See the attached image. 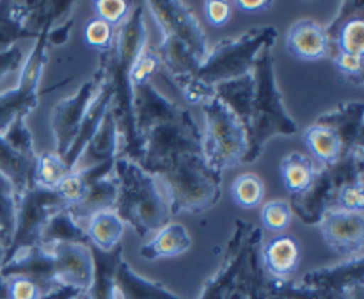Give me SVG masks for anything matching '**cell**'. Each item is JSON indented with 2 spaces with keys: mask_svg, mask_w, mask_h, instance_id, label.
<instances>
[{
  "mask_svg": "<svg viewBox=\"0 0 364 299\" xmlns=\"http://www.w3.org/2000/svg\"><path fill=\"white\" fill-rule=\"evenodd\" d=\"M114 285L121 299H183L159 281H151L135 273L124 260L116 267Z\"/></svg>",
  "mask_w": 364,
  "mask_h": 299,
  "instance_id": "22",
  "label": "cell"
},
{
  "mask_svg": "<svg viewBox=\"0 0 364 299\" xmlns=\"http://www.w3.org/2000/svg\"><path fill=\"white\" fill-rule=\"evenodd\" d=\"M173 82L180 88L183 98L188 100L191 103H199V105H203V103L215 98V89H213L212 85L205 84L203 80H199V78L194 77V75L176 78V80Z\"/></svg>",
  "mask_w": 364,
  "mask_h": 299,
  "instance_id": "40",
  "label": "cell"
},
{
  "mask_svg": "<svg viewBox=\"0 0 364 299\" xmlns=\"http://www.w3.org/2000/svg\"><path fill=\"white\" fill-rule=\"evenodd\" d=\"M274 43L265 45L256 56L252 66L255 77V96L251 105L249 123V153L245 164H252L262 157L267 142L277 135H295L299 125L288 114L283 95L276 80V68L272 56Z\"/></svg>",
  "mask_w": 364,
  "mask_h": 299,
  "instance_id": "5",
  "label": "cell"
},
{
  "mask_svg": "<svg viewBox=\"0 0 364 299\" xmlns=\"http://www.w3.org/2000/svg\"><path fill=\"white\" fill-rule=\"evenodd\" d=\"M183 107L174 100L167 98L151 80L139 84L134 88V114L135 127H137L139 139L160 121L173 120L183 112ZM142 142V141H141Z\"/></svg>",
  "mask_w": 364,
  "mask_h": 299,
  "instance_id": "16",
  "label": "cell"
},
{
  "mask_svg": "<svg viewBox=\"0 0 364 299\" xmlns=\"http://www.w3.org/2000/svg\"><path fill=\"white\" fill-rule=\"evenodd\" d=\"M291 217H294V212H291L290 201L287 199H272L265 203L259 212L262 224L270 231H284L291 223Z\"/></svg>",
  "mask_w": 364,
  "mask_h": 299,
  "instance_id": "37",
  "label": "cell"
},
{
  "mask_svg": "<svg viewBox=\"0 0 364 299\" xmlns=\"http://www.w3.org/2000/svg\"><path fill=\"white\" fill-rule=\"evenodd\" d=\"M102 78L103 68L98 64L95 75L89 80H85L77 91L60 100L52 109L50 127H52L53 141H55V150L53 152L59 157H63V159L68 153V150L71 148V145H73L75 137H77L78 128H80L82 120L85 116V110H87L92 98H95Z\"/></svg>",
  "mask_w": 364,
  "mask_h": 299,
  "instance_id": "12",
  "label": "cell"
},
{
  "mask_svg": "<svg viewBox=\"0 0 364 299\" xmlns=\"http://www.w3.org/2000/svg\"><path fill=\"white\" fill-rule=\"evenodd\" d=\"M166 187L171 217L176 214H203L223 196V174L210 169L203 150H183L149 169Z\"/></svg>",
  "mask_w": 364,
  "mask_h": 299,
  "instance_id": "4",
  "label": "cell"
},
{
  "mask_svg": "<svg viewBox=\"0 0 364 299\" xmlns=\"http://www.w3.org/2000/svg\"><path fill=\"white\" fill-rule=\"evenodd\" d=\"M231 196L238 206L245 210H252L262 205L265 198V184L255 173H244L237 177L231 185Z\"/></svg>",
  "mask_w": 364,
  "mask_h": 299,
  "instance_id": "33",
  "label": "cell"
},
{
  "mask_svg": "<svg viewBox=\"0 0 364 299\" xmlns=\"http://www.w3.org/2000/svg\"><path fill=\"white\" fill-rule=\"evenodd\" d=\"M215 89V96L223 100L231 110L238 116V120L244 123L249 134V123H251V105L252 96H255V77L251 73L244 75V77L233 78V80L220 82V84L213 85Z\"/></svg>",
  "mask_w": 364,
  "mask_h": 299,
  "instance_id": "28",
  "label": "cell"
},
{
  "mask_svg": "<svg viewBox=\"0 0 364 299\" xmlns=\"http://www.w3.org/2000/svg\"><path fill=\"white\" fill-rule=\"evenodd\" d=\"M100 66H102V64H100ZM112 100H114V89L112 85H110V82L107 80L105 68H103V78L102 82H100L98 91H96L92 102L89 103L87 110H85V116L84 120H82L80 128H78V134L77 137H75L73 145H71V148L68 150V153L63 159L70 171L71 167L75 166V162L78 160V157H80L82 150H84V146L87 145L89 139H91L92 135H95V132L98 130L100 123H102V120L105 117L107 110H109L110 105H112Z\"/></svg>",
  "mask_w": 364,
  "mask_h": 299,
  "instance_id": "19",
  "label": "cell"
},
{
  "mask_svg": "<svg viewBox=\"0 0 364 299\" xmlns=\"http://www.w3.org/2000/svg\"><path fill=\"white\" fill-rule=\"evenodd\" d=\"M92 281L87 288L89 299H116V285H114V273L119 262L123 260V244L105 253L92 248Z\"/></svg>",
  "mask_w": 364,
  "mask_h": 299,
  "instance_id": "25",
  "label": "cell"
},
{
  "mask_svg": "<svg viewBox=\"0 0 364 299\" xmlns=\"http://www.w3.org/2000/svg\"><path fill=\"white\" fill-rule=\"evenodd\" d=\"M16 221V191L4 174H0V244L7 249Z\"/></svg>",
  "mask_w": 364,
  "mask_h": 299,
  "instance_id": "35",
  "label": "cell"
},
{
  "mask_svg": "<svg viewBox=\"0 0 364 299\" xmlns=\"http://www.w3.org/2000/svg\"><path fill=\"white\" fill-rule=\"evenodd\" d=\"M142 159L139 160L146 171L162 160L183 150H203L201 128L187 109L173 120L153 125L142 135Z\"/></svg>",
  "mask_w": 364,
  "mask_h": 299,
  "instance_id": "11",
  "label": "cell"
},
{
  "mask_svg": "<svg viewBox=\"0 0 364 299\" xmlns=\"http://www.w3.org/2000/svg\"><path fill=\"white\" fill-rule=\"evenodd\" d=\"M127 224L117 216L116 209L100 210L92 214L84 224L85 235H87V246L100 249V251H112L121 244Z\"/></svg>",
  "mask_w": 364,
  "mask_h": 299,
  "instance_id": "26",
  "label": "cell"
},
{
  "mask_svg": "<svg viewBox=\"0 0 364 299\" xmlns=\"http://www.w3.org/2000/svg\"><path fill=\"white\" fill-rule=\"evenodd\" d=\"M85 189H87V184H85L84 174H82L80 171H70V173L55 185L53 191L59 194V198L63 199L64 205L73 206L80 201Z\"/></svg>",
  "mask_w": 364,
  "mask_h": 299,
  "instance_id": "39",
  "label": "cell"
},
{
  "mask_svg": "<svg viewBox=\"0 0 364 299\" xmlns=\"http://www.w3.org/2000/svg\"><path fill=\"white\" fill-rule=\"evenodd\" d=\"M262 228L237 219L220 269L203 287L199 299H265Z\"/></svg>",
  "mask_w": 364,
  "mask_h": 299,
  "instance_id": "2",
  "label": "cell"
},
{
  "mask_svg": "<svg viewBox=\"0 0 364 299\" xmlns=\"http://www.w3.org/2000/svg\"><path fill=\"white\" fill-rule=\"evenodd\" d=\"M192 248V237L187 228L181 223H169L160 228L151 238L144 242L139 249L141 256L146 260L171 258L187 253Z\"/></svg>",
  "mask_w": 364,
  "mask_h": 299,
  "instance_id": "23",
  "label": "cell"
},
{
  "mask_svg": "<svg viewBox=\"0 0 364 299\" xmlns=\"http://www.w3.org/2000/svg\"><path fill=\"white\" fill-rule=\"evenodd\" d=\"M121 152V137L119 128H117L116 116H114L112 105L107 110L105 117L100 123L98 130L95 132L87 145L82 150L80 157L71 167V171H84L89 167L100 166L105 162H114L119 157Z\"/></svg>",
  "mask_w": 364,
  "mask_h": 299,
  "instance_id": "17",
  "label": "cell"
},
{
  "mask_svg": "<svg viewBox=\"0 0 364 299\" xmlns=\"http://www.w3.org/2000/svg\"><path fill=\"white\" fill-rule=\"evenodd\" d=\"M276 39L277 31L274 27H256L238 38L220 39L210 48L208 56L198 68L194 77L212 88L220 82L244 77L252 71L259 50L265 45L276 43Z\"/></svg>",
  "mask_w": 364,
  "mask_h": 299,
  "instance_id": "7",
  "label": "cell"
},
{
  "mask_svg": "<svg viewBox=\"0 0 364 299\" xmlns=\"http://www.w3.org/2000/svg\"><path fill=\"white\" fill-rule=\"evenodd\" d=\"M116 203L117 180L112 173L109 174V177H103L91 182V184L87 185V189H85L80 201L73 206H68V210H70L71 216L75 217V221L84 226L85 221H87L92 214L100 212V210L116 209Z\"/></svg>",
  "mask_w": 364,
  "mask_h": 299,
  "instance_id": "24",
  "label": "cell"
},
{
  "mask_svg": "<svg viewBox=\"0 0 364 299\" xmlns=\"http://www.w3.org/2000/svg\"><path fill=\"white\" fill-rule=\"evenodd\" d=\"M59 242H73V244H89L87 235H85L84 226L75 221L68 209L59 210L52 219L43 228L41 237H39V246L50 248L52 244Z\"/></svg>",
  "mask_w": 364,
  "mask_h": 299,
  "instance_id": "32",
  "label": "cell"
},
{
  "mask_svg": "<svg viewBox=\"0 0 364 299\" xmlns=\"http://www.w3.org/2000/svg\"><path fill=\"white\" fill-rule=\"evenodd\" d=\"M334 64L347 82L355 85L363 84V57L348 56V53H334Z\"/></svg>",
  "mask_w": 364,
  "mask_h": 299,
  "instance_id": "44",
  "label": "cell"
},
{
  "mask_svg": "<svg viewBox=\"0 0 364 299\" xmlns=\"http://www.w3.org/2000/svg\"><path fill=\"white\" fill-rule=\"evenodd\" d=\"M201 107L205 114L201 146L206 166L223 174L230 167L245 164V157L249 153V134L237 114L217 96Z\"/></svg>",
  "mask_w": 364,
  "mask_h": 299,
  "instance_id": "6",
  "label": "cell"
},
{
  "mask_svg": "<svg viewBox=\"0 0 364 299\" xmlns=\"http://www.w3.org/2000/svg\"><path fill=\"white\" fill-rule=\"evenodd\" d=\"M326 244L343 258L363 255L364 249V216L361 212H347L331 209L318 223Z\"/></svg>",
  "mask_w": 364,
  "mask_h": 299,
  "instance_id": "14",
  "label": "cell"
},
{
  "mask_svg": "<svg viewBox=\"0 0 364 299\" xmlns=\"http://www.w3.org/2000/svg\"><path fill=\"white\" fill-rule=\"evenodd\" d=\"M7 280V298L9 299H43L38 285L27 278H6Z\"/></svg>",
  "mask_w": 364,
  "mask_h": 299,
  "instance_id": "45",
  "label": "cell"
},
{
  "mask_svg": "<svg viewBox=\"0 0 364 299\" xmlns=\"http://www.w3.org/2000/svg\"><path fill=\"white\" fill-rule=\"evenodd\" d=\"M304 141L313 155L318 159L320 166L327 167L336 164L343 155H347L343 150L340 135L327 125L313 123L304 130Z\"/></svg>",
  "mask_w": 364,
  "mask_h": 299,
  "instance_id": "30",
  "label": "cell"
},
{
  "mask_svg": "<svg viewBox=\"0 0 364 299\" xmlns=\"http://www.w3.org/2000/svg\"><path fill=\"white\" fill-rule=\"evenodd\" d=\"M148 41L144 4H132L130 13L114 32L112 45L105 52H100V64L105 68L107 80L114 89L112 110L116 116L121 137V157L142 159V142L139 139L134 114V88L130 73L139 52Z\"/></svg>",
  "mask_w": 364,
  "mask_h": 299,
  "instance_id": "1",
  "label": "cell"
},
{
  "mask_svg": "<svg viewBox=\"0 0 364 299\" xmlns=\"http://www.w3.org/2000/svg\"><path fill=\"white\" fill-rule=\"evenodd\" d=\"M55 23H46L41 28L38 38L34 39L31 52L25 57L23 64L20 68V78L18 84L13 89L0 93V134L6 132V128L13 123L16 117H27L36 107L39 105V98L46 93L55 91L59 85L68 84V80H63L60 84L52 85L48 89H39V82H41L43 70H45L46 63H48V41H46V34L48 28Z\"/></svg>",
  "mask_w": 364,
  "mask_h": 299,
  "instance_id": "9",
  "label": "cell"
},
{
  "mask_svg": "<svg viewBox=\"0 0 364 299\" xmlns=\"http://www.w3.org/2000/svg\"><path fill=\"white\" fill-rule=\"evenodd\" d=\"M28 2H7L0 0V53L7 52L18 41L36 39L39 34L27 28Z\"/></svg>",
  "mask_w": 364,
  "mask_h": 299,
  "instance_id": "27",
  "label": "cell"
},
{
  "mask_svg": "<svg viewBox=\"0 0 364 299\" xmlns=\"http://www.w3.org/2000/svg\"><path fill=\"white\" fill-rule=\"evenodd\" d=\"M84 39L91 48L105 52L110 48L114 39V27L100 18H91L84 27Z\"/></svg>",
  "mask_w": 364,
  "mask_h": 299,
  "instance_id": "41",
  "label": "cell"
},
{
  "mask_svg": "<svg viewBox=\"0 0 364 299\" xmlns=\"http://www.w3.org/2000/svg\"><path fill=\"white\" fill-rule=\"evenodd\" d=\"M363 255L347 258L338 266L322 267L304 274L299 283L311 290L338 292V294H352L364 288V266Z\"/></svg>",
  "mask_w": 364,
  "mask_h": 299,
  "instance_id": "15",
  "label": "cell"
},
{
  "mask_svg": "<svg viewBox=\"0 0 364 299\" xmlns=\"http://www.w3.org/2000/svg\"><path fill=\"white\" fill-rule=\"evenodd\" d=\"M34 160L20 155L0 134V174L11 182L16 196L27 189L34 187Z\"/></svg>",
  "mask_w": 364,
  "mask_h": 299,
  "instance_id": "29",
  "label": "cell"
},
{
  "mask_svg": "<svg viewBox=\"0 0 364 299\" xmlns=\"http://www.w3.org/2000/svg\"><path fill=\"white\" fill-rule=\"evenodd\" d=\"M0 246H2V244H0Z\"/></svg>",
  "mask_w": 364,
  "mask_h": 299,
  "instance_id": "50",
  "label": "cell"
},
{
  "mask_svg": "<svg viewBox=\"0 0 364 299\" xmlns=\"http://www.w3.org/2000/svg\"><path fill=\"white\" fill-rule=\"evenodd\" d=\"M68 209L53 189L34 185L16 196V221L9 246L4 255V262L21 249L39 244L43 228L59 210Z\"/></svg>",
  "mask_w": 364,
  "mask_h": 299,
  "instance_id": "10",
  "label": "cell"
},
{
  "mask_svg": "<svg viewBox=\"0 0 364 299\" xmlns=\"http://www.w3.org/2000/svg\"><path fill=\"white\" fill-rule=\"evenodd\" d=\"M146 11H149L153 20L159 25L160 32H169L185 43L199 61L206 59L210 52L208 36L199 23L194 9L187 2L178 0H164V2H146Z\"/></svg>",
  "mask_w": 364,
  "mask_h": 299,
  "instance_id": "13",
  "label": "cell"
},
{
  "mask_svg": "<svg viewBox=\"0 0 364 299\" xmlns=\"http://www.w3.org/2000/svg\"><path fill=\"white\" fill-rule=\"evenodd\" d=\"M363 116H364V103L361 100H350L334 107L329 112H323L316 120V123L327 125L340 135L343 142L345 153L363 150Z\"/></svg>",
  "mask_w": 364,
  "mask_h": 299,
  "instance_id": "18",
  "label": "cell"
},
{
  "mask_svg": "<svg viewBox=\"0 0 364 299\" xmlns=\"http://www.w3.org/2000/svg\"><path fill=\"white\" fill-rule=\"evenodd\" d=\"M205 14L208 18L210 25L213 27H223L230 21L233 14V4L220 2V0H210L205 4Z\"/></svg>",
  "mask_w": 364,
  "mask_h": 299,
  "instance_id": "46",
  "label": "cell"
},
{
  "mask_svg": "<svg viewBox=\"0 0 364 299\" xmlns=\"http://www.w3.org/2000/svg\"><path fill=\"white\" fill-rule=\"evenodd\" d=\"M114 177L117 180V216L142 241H148L171 221L166 187L155 174L128 157H117Z\"/></svg>",
  "mask_w": 364,
  "mask_h": 299,
  "instance_id": "3",
  "label": "cell"
},
{
  "mask_svg": "<svg viewBox=\"0 0 364 299\" xmlns=\"http://www.w3.org/2000/svg\"><path fill=\"white\" fill-rule=\"evenodd\" d=\"M279 171L284 187H287V191L294 198V196H301L302 192L308 191L313 178H315L316 166L304 153L291 152L283 157Z\"/></svg>",
  "mask_w": 364,
  "mask_h": 299,
  "instance_id": "31",
  "label": "cell"
},
{
  "mask_svg": "<svg viewBox=\"0 0 364 299\" xmlns=\"http://www.w3.org/2000/svg\"><path fill=\"white\" fill-rule=\"evenodd\" d=\"M336 209L347 212H361L364 210V185L363 180L348 182L341 185L336 196Z\"/></svg>",
  "mask_w": 364,
  "mask_h": 299,
  "instance_id": "42",
  "label": "cell"
},
{
  "mask_svg": "<svg viewBox=\"0 0 364 299\" xmlns=\"http://www.w3.org/2000/svg\"><path fill=\"white\" fill-rule=\"evenodd\" d=\"M73 16H70L68 20H63L59 25H52L48 28V34H46V41L48 46H60L70 39L71 28H73Z\"/></svg>",
  "mask_w": 364,
  "mask_h": 299,
  "instance_id": "48",
  "label": "cell"
},
{
  "mask_svg": "<svg viewBox=\"0 0 364 299\" xmlns=\"http://www.w3.org/2000/svg\"><path fill=\"white\" fill-rule=\"evenodd\" d=\"M302 251L297 238L290 235H279L262 246V266L274 280H290L299 269Z\"/></svg>",
  "mask_w": 364,
  "mask_h": 299,
  "instance_id": "21",
  "label": "cell"
},
{
  "mask_svg": "<svg viewBox=\"0 0 364 299\" xmlns=\"http://www.w3.org/2000/svg\"><path fill=\"white\" fill-rule=\"evenodd\" d=\"M287 50L302 61H320L333 57L323 27L311 18L295 21L287 34Z\"/></svg>",
  "mask_w": 364,
  "mask_h": 299,
  "instance_id": "20",
  "label": "cell"
},
{
  "mask_svg": "<svg viewBox=\"0 0 364 299\" xmlns=\"http://www.w3.org/2000/svg\"><path fill=\"white\" fill-rule=\"evenodd\" d=\"M274 4L267 2V0H255V2H249V0H238V2L233 4V7L237 9L245 11V13H259V11L270 9Z\"/></svg>",
  "mask_w": 364,
  "mask_h": 299,
  "instance_id": "49",
  "label": "cell"
},
{
  "mask_svg": "<svg viewBox=\"0 0 364 299\" xmlns=\"http://www.w3.org/2000/svg\"><path fill=\"white\" fill-rule=\"evenodd\" d=\"M4 139L16 150L20 155L27 157L28 160L38 159V152H36L34 146V137H32V132L28 130L27 117H16L9 127L4 132Z\"/></svg>",
  "mask_w": 364,
  "mask_h": 299,
  "instance_id": "36",
  "label": "cell"
},
{
  "mask_svg": "<svg viewBox=\"0 0 364 299\" xmlns=\"http://www.w3.org/2000/svg\"><path fill=\"white\" fill-rule=\"evenodd\" d=\"M92 7H95L96 14H98L96 18L109 23L110 27H116V25L119 27L124 18H127V14L130 13L132 4L124 2V0L123 2L121 0H96Z\"/></svg>",
  "mask_w": 364,
  "mask_h": 299,
  "instance_id": "43",
  "label": "cell"
},
{
  "mask_svg": "<svg viewBox=\"0 0 364 299\" xmlns=\"http://www.w3.org/2000/svg\"><path fill=\"white\" fill-rule=\"evenodd\" d=\"M70 169L64 164L63 157L55 152H45L38 155L34 167V184L45 189H55V185L63 180Z\"/></svg>",
  "mask_w": 364,
  "mask_h": 299,
  "instance_id": "34",
  "label": "cell"
},
{
  "mask_svg": "<svg viewBox=\"0 0 364 299\" xmlns=\"http://www.w3.org/2000/svg\"><path fill=\"white\" fill-rule=\"evenodd\" d=\"M363 169L364 150L347 153L333 166L316 167L315 178L308 191L291 198V212L304 224L318 226L322 217L331 209H336V196L341 185L363 180Z\"/></svg>",
  "mask_w": 364,
  "mask_h": 299,
  "instance_id": "8",
  "label": "cell"
},
{
  "mask_svg": "<svg viewBox=\"0 0 364 299\" xmlns=\"http://www.w3.org/2000/svg\"><path fill=\"white\" fill-rule=\"evenodd\" d=\"M159 68H162V64H160V57H159V52H156V46H153L151 43L146 41V45L142 46V50L139 52L137 59H135L134 68H132V73H130L132 88L148 82L149 78H151V75L155 73Z\"/></svg>",
  "mask_w": 364,
  "mask_h": 299,
  "instance_id": "38",
  "label": "cell"
},
{
  "mask_svg": "<svg viewBox=\"0 0 364 299\" xmlns=\"http://www.w3.org/2000/svg\"><path fill=\"white\" fill-rule=\"evenodd\" d=\"M25 57H23V50L20 46H13L7 52L0 53V80L7 75H11L13 71L20 70L21 64H23Z\"/></svg>",
  "mask_w": 364,
  "mask_h": 299,
  "instance_id": "47",
  "label": "cell"
}]
</instances>
